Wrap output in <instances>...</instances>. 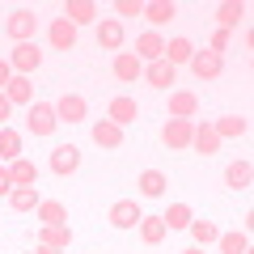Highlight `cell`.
Segmentation results:
<instances>
[{
	"label": "cell",
	"mask_w": 254,
	"mask_h": 254,
	"mask_svg": "<svg viewBox=\"0 0 254 254\" xmlns=\"http://www.w3.org/2000/svg\"><path fill=\"white\" fill-rule=\"evenodd\" d=\"M38 220H43V229H51V225H68V212H64V203L43 199V203H38Z\"/></svg>",
	"instance_id": "17"
},
{
	"label": "cell",
	"mask_w": 254,
	"mask_h": 254,
	"mask_svg": "<svg viewBox=\"0 0 254 254\" xmlns=\"http://www.w3.org/2000/svg\"><path fill=\"white\" fill-rule=\"evenodd\" d=\"M190 144L199 148L203 157H212L220 148V136H216V127H195V136H190Z\"/></svg>",
	"instance_id": "19"
},
{
	"label": "cell",
	"mask_w": 254,
	"mask_h": 254,
	"mask_svg": "<svg viewBox=\"0 0 254 254\" xmlns=\"http://www.w3.org/2000/svg\"><path fill=\"white\" fill-rule=\"evenodd\" d=\"M165 55V43H161V34H153V30H148V34H140L136 38V60H161Z\"/></svg>",
	"instance_id": "11"
},
{
	"label": "cell",
	"mask_w": 254,
	"mask_h": 254,
	"mask_svg": "<svg viewBox=\"0 0 254 254\" xmlns=\"http://www.w3.org/2000/svg\"><path fill=\"white\" fill-rule=\"evenodd\" d=\"M55 119H64V123H81V119H85V98L64 93V98L55 102Z\"/></svg>",
	"instance_id": "7"
},
{
	"label": "cell",
	"mask_w": 254,
	"mask_h": 254,
	"mask_svg": "<svg viewBox=\"0 0 254 254\" xmlns=\"http://www.w3.org/2000/svg\"><path fill=\"white\" fill-rule=\"evenodd\" d=\"M115 9H119V17H140V13H144V4H140V0H119Z\"/></svg>",
	"instance_id": "35"
},
{
	"label": "cell",
	"mask_w": 254,
	"mask_h": 254,
	"mask_svg": "<svg viewBox=\"0 0 254 254\" xmlns=\"http://www.w3.org/2000/svg\"><path fill=\"white\" fill-rule=\"evenodd\" d=\"M68 242H72V229L68 225H51L38 233V246H55V250H68Z\"/></svg>",
	"instance_id": "16"
},
{
	"label": "cell",
	"mask_w": 254,
	"mask_h": 254,
	"mask_svg": "<svg viewBox=\"0 0 254 254\" xmlns=\"http://www.w3.org/2000/svg\"><path fill=\"white\" fill-rule=\"evenodd\" d=\"M225 182H229L233 190H246V187H250V161H233V165L225 170Z\"/></svg>",
	"instance_id": "26"
},
{
	"label": "cell",
	"mask_w": 254,
	"mask_h": 254,
	"mask_svg": "<svg viewBox=\"0 0 254 254\" xmlns=\"http://www.w3.org/2000/svg\"><path fill=\"white\" fill-rule=\"evenodd\" d=\"M9 76H13V68H9V60H0V89L9 85Z\"/></svg>",
	"instance_id": "37"
},
{
	"label": "cell",
	"mask_w": 254,
	"mask_h": 254,
	"mask_svg": "<svg viewBox=\"0 0 254 254\" xmlns=\"http://www.w3.org/2000/svg\"><path fill=\"white\" fill-rule=\"evenodd\" d=\"M229 38H233V34H229V30H216V34H212V51H225V47H229Z\"/></svg>",
	"instance_id": "36"
},
{
	"label": "cell",
	"mask_w": 254,
	"mask_h": 254,
	"mask_svg": "<svg viewBox=\"0 0 254 254\" xmlns=\"http://www.w3.org/2000/svg\"><path fill=\"white\" fill-rule=\"evenodd\" d=\"M51 47H55V51H72V47H76V26H72V21H51Z\"/></svg>",
	"instance_id": "10"
},
{
	"label": "cell",
	"mask_w": 254,
	"mask_h": 254,
	"mask_svg": "<svg viewBox=\"0 0 254 254\" xmlns=\"http://www.w3.org/2000/svg\"><path fill=\"white\" fill-rule=\"evenodd\" d=\"M55 123H60V119H55V106H47V102H34V106H30V131H34V136H51Z\"/></svg>",
	"instance_id": "4"
},
{
	"label": "cell",
	"mask_w": 254,
	"mask_h": 254,
	"mask_svg": "<svg viewBox=\"0 0 254 254\" xmlns=\"http://www.w3.org/2000/svg\"><path fill=\"white\" fill-rule=\"evenodd\" d=\"M98 17V9H93L89 0H72L68 9H64V21H72V26H85V21Z\"/></svg>",
	"instance_id": "20"
},
{
	"label": "cell",
	"mask_w": 254,
	"mask_h": 254,
	"mask_svg": "<svg viewBox=\"0 0 254 254\" xmlns=\"http://www.w3.org/2000/svg\"><path fill=\"white\" fill-rule=\"evenodd\" d=\"M165 187H170V182H165L161 170H144V174H140V195H148V199L165 195Z\"/></svg>",
	"instance_id": "15"
},
{
	"label": "cell",
	"mask_w": 254,
	"mask_h": 254,
	"mask_svg": "<svg viewBox=\"0 0 254 254\" xmlns=\"http://www.w3.org/2000/svg\"><path fill=\"white\" fill-rule=\"evenodd\" d=\"M34 254H64V250H55V246H38Z\"/></svg>",
	"instance_id": "40"
},
{
	"label": "cell",
	"mask_w": 254,
	"mask_h": 254,
	"mask_svg": "<svg viewBox=\"0 0 254 254\" xmlns=\"http://www.w3.org/2000/svg\"><path fill=\"white\" fill-rule=\"evenodd\" d=\"M4 190H13V178H9V170H0V195Z\"/></svg>",
	"instance_id": "38"
},
{
	"label": "cell",
	"mask_w": 254,
	"mask_h": 254,
	"mask_svg": "<svg viewBox=\"0 0 254 254\" xmlns=\"http://www.w3.org/2000/svg\"><path fill=\"white\" fill-rule=\"evenodd\" d=\"M136 115H140V106H136V98H115L110 102V123H136Z\"/></svg>",
	"instance_id": "13"
},
{
	"label": "cell",
	"mask_w": 254,
	"mask_h": 254,
	"mask_svg": "<svg viewBox=\"0 0 254 254\" xmlns=\"http://www.w3.org/2000/svg\"><path fill=\"white\" fill-rule=\"evenodd\" d=\"M161 220H165V229H187L190 225V208H187V203H174Z\"/></svg>",
	"instance_id": "33"
},
{
	"label": "cell",
	"mask_w": 254,
	"mask_h": 254,
	"mask_svg": "<svg viewBox=\"0 0 254 254\" xmlns=\"http://www.w3.org/2000/svg\"><path fill=\"white\" fill-rule=\"evenodd\" d=\"M190 55H195V47L187 43V38H174V43H165V64H190Z\"/></svg>",
	"instance_id": "23"
},
{
	"label": "cell",
	"mask_w": 254,
	"mask_h": 254,
	"mask_svg": "<svg viewBox=\"0 0 254 254\" xmlns=\"http://www.w3.org/2000/svg\"><path fill=\"white\" fill-rule=\"evenodd\" d=\"M98 43L110 47V51L123 47V26H119V21H102V26H98Z\"/></svg>",
	"instance_id": "30"
},
{
	"label": "cell",
	"mask_w": 254,
	"mask_h": 254,
	"mask_svg": "<svg viewBox=\"0 0 254 254\" xmlns=\"http://www.w3.org/2000/svg\"><path fill=\"white\" fill-rule=\"evenodd\" d=\"M190 136H195V123H190V119H170L165 131H161V140L170 148H190Z\"/></svg>",
	"instance_id": "3"
},
{
	"label": "cell",
	"mask_w": 254,
	"mask_h": 254,
	"mask_svg": "<svg viewBox=\"0 0 254 254\" xmlns=\"http://www.w3.org/2000/svg\"><path fill=\"white\" fill-rule=\"evenodd\" d=\"M38 64H43V51H38L34 43H17V47H13V55H9V68H17V76L34 72Z\"/></svg>",
	"instance_id": "1"
},
{
	"label": "cell",
	"mask_w": 254,
	"mask_h": 254,
	"mask_svg": "<svg viewBox=\"0 0 254 254\" xmlns=\"http://www.w3.org/2000/svg\"><path fill=\"white\" fill-rule=\"evenodd\" d=\"M187 229H190V237H195V242H199V246H208V242H216V237H220L212 220H190Z\"/></svg>",
	"instance_id": "32"
},
{
	"label": "cell",
	"mask_w": 254,
	"mask_h": 254,
	"mask_svg": "<svg viewBox=\"0 0 254 254\" xmlns=\"http://www.w3.org/2000/svg\"><path fill=\"white\" fill-rule=\"evenodd\" d=\"M17 153H21V136H17V131H9V127H0V157L17 161Z\"/></svg>",
	"instance_id": "31"
},
{
	"label": "cell",
	"mask_w": 254,
	"mask_h": 254,
	"mask_svg": "<svg viewBox=\"0 0 254 254\" xmlns=\"http://www.w3.org/2000/svg\"><path fill=\"white\" fill-rule=\"evenodd\" d=\"M9 203H13L17 212H30V208H38L43 199H38L34 187H13V190H9Z\"/></svg>",
	"instance_id": "22"
},
{
	"label": "cell",
	"mask_w": 254,
	"mask_h": 254,
	"mask_svg": "<svg viewBox=\"0 0 254 254\" xmlns=\"http://www.w3.org/2000/svg\"><path fill=\"white\" fill-rule=\"evenodd\" d=\"M76 165H81V148H76V144H60L51 153V170L55 174H72Z\"/></svg>",
	"instance_id": "9"
},
{
	"label": "cell",
	"mask_w": 254,
	"mask_h": 254,
	"mask_svg": "<svg viewBox=\"0 0 254 254\" xmlns=\"http://www.w3.org/2000/svg\"><path fill=\"white\" fill-rule=\"evenodd\" d=\"M140 72H144V64H140L136 55H127V51L115 55V76H119V81H136Z\"/></svg>",
	"instance_id": "18"
},
{
	"label": "cell",
	"mask_w": 254,
	"mask_h": 254,
	"mask_svg": "<svg viewBox=\"0 0 254 254\" xmlns=\"http://www.w3.org/2000/svg\"><path fill=\"white\" fill-rule=\"evenodd\" d=\"M144 76H148V85H153V89H170V85H174V64L153 60V64L144 68Z\"/></svg>",
	"instance_id": "12"
},
{
	"label": "cell",
	"mask_w": 254,
	"mask_h": 254,
	"mask_svg": "<svg viewBox=\"0 0 254 254\" xmlns=\"http://www.w3.org/2000/svg\"><path fill=\"white\" fill-rule=\"evenodd\" d=\"M216 17H220V30H229V34H233L237 21L246 17V4H233V0H229V4H220V9H216Z\"/></svg>",
	"instance_id": "24"
},
{
	"label": "cell",
	"mask_w": 254,
	"mask_h": 254,
	"mask_svg": "<svg viewBox=\"0 0 254 254\" xmlns=\"http://www.w3.org/2000/svg\"><path fill=\"white\" fill-rule=\"evenodd\" d=\"M246 131H250V123H246L242 115H225V119L216 123V136H220V140H225V136H246Z\"/></svg>",
	"instance_id": "29"
},
{
	"label": "cell",
	"mask_w": 254,
	"mask_h": 254,
	"mask_svg": "<svg viewBox=\"0 0 254 254\" xmlns=\"http://www.w3.org/2000/svg\"><path fill=\"white\" fill-rule=\"evenodd\" d=\"M140 237H144L148 246H157L165 237V220L161 216H140Z\"/></svg>",
	"instance_id": "28"
},
{
	"label": "cell",
	"mask_w": 254,
	"mask_h": 254,
	"mask_svg": "<svg viewBox=\"0 0 254 254\" xmlns=\"http://www.w3.org/2000/svg\"><path fill=\"white\" fill-rule=\"evenodd\" d=\"M9 178H13V187H34V178H38V170H34V161H13L9 165Z\"/></svg>",
	"instance_id": "21"
},
{
	"label": "cell",
	"mask_w": 254,
	"mask_h": 254,
	"mask_svg": "<svg viewBox=\"0 0 254 254\" xmlns=\"http://www.w3.org/2000/svg\"><path fill=\"white\" fill-rule=\"evenodd\" d=\"M190 72L199 76V81L220 76V55H216V51H195V55H190Z\"/></svg>",
	"instance_id": "5"
},
{
	"label": "cell",
	"mask_w": 254,
	"mask_h": 254,
	"mask_svg": "<svg viewBox=\"0 0 254 254\" xmlns=\"http://www.w3.org/2000/svg\"><path fill=\"white\" fill-rule=\"evenodd\" d=\"M174 13H178V9H174L170 0H153V4H144V17L153 21V26H165V21H174Z\"/></svg>",
	"instance_id": "25"
},
{
	"label": "cell",
	"mask_w": 254,
	"mask_h": 254,
	"mask_svg": "<svg viewBox=\"0 0 254 254\" xmlns=\"http://www.w3.org/2000/svg\"><path fill=\"white\" fill-rule=\"evenodd\" d=\"M216 242H220V250H225V254H246V250H250L246 233H220Z\"/></svg>",
	"instance_id": "34"
},
{
	"label": "cell",
	"mask_w": 254,
	"mask_h": 254,
	"mask_svg": "<svg viewBox=\"0 0 254 254\" xmlns=\"http://www.w3.org/2000/svg\"><path fill=\"white\" fill-rule=\"evenodd\" d=\"M0 119H9V98L0 93Z\"/></svg>",
	"instance_id": "39"
},
{
	"label": "cell",
	"mask_w": 254,
	"mask_h": 254,
	"mask_svg": "<svg viewBox=\"0 0 254 254\" xmlns=\"http://www.w3.org/2000/svg\"><path fill=\"white\" fill-rule=\"evenodd\" d=\"M195 110H199V98H195V93H187V89H182V93H170V115H174V119H190Z\"/></svg>",
	"instance_id": "14"
},
{
	"label": "cell",
	"mask_w": 254,
	"mask_h": 254,
	"mask_svg": "<svg viewBox=\"0 0 254 254\" xmlns=\"http://www.w3.org/2000/svg\"><path fill=\"white\" fill-rule=\"evenodd\" d=\"M110 225H115V229H136V225H140L136 199H119L115 208H110Z\"/></svg>",
	"instance_id": "6"
},
{
	"label": "cell",
	"mask_w": 254,
	"mask_h": 254,
	"mask_svg": "<svg viewBox=\"0 0 254 254\" xmlns=\"http://www.w3.org/2000/svg\"><path fill=\"white\" fill-rule=\"evenodd\" d=\"M182 254H203V250H199V246H195V250H182Z\"/></svg>",
	"instance_id": "41"
},
{
	"label": "cell",
	"mask_w": 254,
	"mask_h": 254,
	"mask_svg": "<svg viewBox=\"0 0 254 254\" xmlns=\"http://www.w3.org/2000/svg\"><path fill=\"white\" fill-rule=\"evenodd\" d=\"M34 26H38V17H34V13H30V9H17L9 21H4V34H9L13 43H30Z\"/></svg>",
	"instance_id": "2"
},
{
	"label": "cell",
	"mask_w": 254,
	"mask_h": 254,
	"mask_svg": "<svg viewBox=\"0 0 254 254\" xmlns=\"http://www.w3.org/2000/svg\"><path fill=\"white\" fill-rule=\"evenodd\" d=\"M93 144H98V148H119V144H123V127L110 123V119L93 123Z\"/></svg>",
	"instance_id": "8"
},
{
	"label": "cell",
	"mask_w": 254,
	"mask_h": 254,
	"mask_svg": "<svg viewBox=\"0 0 254 254\" xmlns=\"http://www.w3.org/2000/svg\"><path fill=\"white\" fill-rule=\"evenodd\" d=\"M30 76H9V85H4V98H9V106L13 102H30Z\"/></svg>",
	"instance_id": "27"
}]
</instances>
